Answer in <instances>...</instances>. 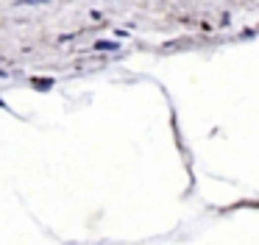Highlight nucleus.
<instances>
[{
	"label": "nucleus",
	"instance_id": "f257e3e1",
	"mask_svg": "<svg viewBox=\"0 0 259 245\" xmlns=\"http://www.w3.org/2000/svg\"><path fill=\"white\" fill-rule=\"evenodd\" d=\"M95 48L98 50H117L120 45L117 42H109V39H101V42H95Z\"/></svg>",
	"mask_w": 259,
	"mask_h": 245
},
{
	"label": "nucleus",
	"instance_id": "f03ea898",
	"mask_svg": "<svg viewBox=\"0 0 259 245\" xmlns=\"http://www.w3.org/2000/svg\"><path fill=\"white\" fill-rule=\"evenodd\" d=\"M31 84H34V87H39V89H45V87H51V78H31Z\"/></svg>",
	"mask_w": 259,
	"mask_h": 245
},
{
	"label": "nucleus",
	"instance_id": "7ed1b4c3",
	"mask_svg": "<svg viewBox=\"0 0 259 245\" xmlns=\"http://www.w3.org/2000/svg\"><path fill=\"white\" fill-rule=\"evenodd\" d=\"M20 3H25V6H45L48 0H20Z\"/></svg>",
	"mask_w": 259,
	"mask_h": 245
}]
</instances>
